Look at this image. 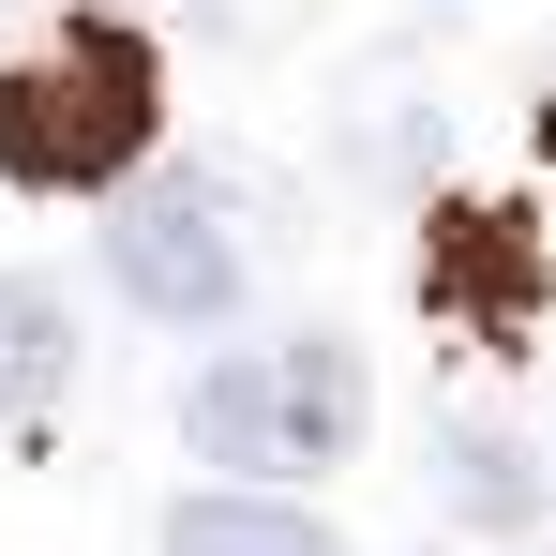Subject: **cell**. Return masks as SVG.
I'll use <instances>...</instances> for the list:
<instances>
[{
  "mask_svg": "<svg viewBox=\"0 0 556 556\" xmlns=\"http://www.w3.org/2000/svg\"><path fill=\"white\" fill-rule=\"evenodd\" d=\"M362 346L346 331H286V346H226V362L181 391V437L195 466H256V481H286V466H346L362 452Z\"/></svg>",
  "mask_w": 556,
  "mask_h": 556,
  "instance_id": "cell-1",
  "label": "cell"
},
{
  "mask_svg": "<svg viewBox=\"0 0 556 556\" xmlns=\"http://www.w3.org/2000/svg\"><path fill=\"white\" fill-rule=\"evenodd\" d=\"M151 151V61L121 30H61L46 61H0V166L30 195H105Z\"/></svg>",
  "mask_w": 556,
  "mask_h": 556,
  "instance_id": "cell-2",
  "label": "cell"
},
{
  "mask_svg": "<svg viewBox=\"0 0 556 556\" xmlns=\"http://www.w3.org/2000/svg\"><path fill=\"white\" fill-rule=\"evenodd\" d=\"M105 271H121L136 316H166V331L241 316V226H226V181H136L121 226H105Z\"/></svg>",
  "mask_w": 556,
  "mask_h": 556,
  "instance_id": "cell-3",
  "label": "cell"
},
{
  "mask_svg": "<svg viewBox=\"0 0 556 556\" xmlns=\"http://www.w3.org/2000/svg\"><path fill=\"white\" fill-rule=\"evenodd\" d=\"M76 376V301L46 271H0V421H46Z\"/></svg>",
  "mask_w": 556,
  "mask_h": 556,
  "instance_id": "cell-4",
  "label": "cell"
},
{
  "mask_svg": "<svg viewBox=\"0 0 556 556\" xmlns=\"http://www.w3.org/2000/svg\"><path fill=\"white\" fill-rule=\"evenodd\" d=\"M166 556H346L316 511H286V496H181L166 511Z\"/></svg>",
  "mask_w": 556,
  "mask_h": 556,
  "instance_id": "cell-5",
  "label": "cell"
},
{
  "mask_svg": "<svg viewBox=\"0 0 556 556\" xmlns=\"http://www.w3.org/2000/svg\"><path fill=\"white\" fill-rule=\"evenodd\" d=\"M421 286H437V301H481V316H511V301H527V226H511V211H452V241L421 256Z\"/></svg>",
  "mask_w": 556,
  "mask_h": 556,
  "instance_id": "cell-6",
  "label": "cell"
},
{
  "mask_svg": "<svg viewBox=\"0 0 556 556\" xmlns=\"http://www.w3.org/2000/svg\"><path fill=\"white\" fill-rule=\"evenodd\" d=\"M437 481H452V511H466V527H527V511H542L527 452H511V437H481V421H466L452 452H437Z\"/></svg>",
  "mask_w": 556,
  "mask_h": 556,
  "instance_id": "cell-7",
  "label": "cell"
}]
</instances>
